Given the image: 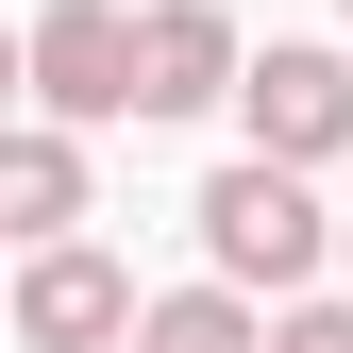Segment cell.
I'll return each instance as SVG.
<instances>
[{
	"mask_svg": "<svg viewBox=\"0 0 353 353\" xmlns=\"http://www.w3.org/2000/svg\"><path fill=\"white\" fill-rule=\"evenodd\" d=\"M202 252H219V286H303V270H320V252H336V219H320V185H303V168H219V185H202Z\"/></svg>",
	"mask_w": 353,
	"mask_h": 353,
	"instance_id": "6da1fadb",
	"label": "cell"
},
{
	"mask_svg": "<svg viewBox=\"0 0 353 353\" xmlns=\"http://www.w3.org/2000/svg\"><path fill=\"white\" fill-rule=\"evenodd\" d=\"M252 353H353V303H286V320L252 336Z\"/></svg>",
	"mask_w": 353,
	"mask_h": 353,
	"instance_id": "ba28073f",
	"label": "cell"
},
{
	"mask_svg": "<svg viewBox=\"0 0 353 353\" xmlns=\"http://www.w3.org/2000/svg\"><path fill=\"white\" fill-rule=\"evenodd\" d=\"M17 336H34V353H118V336H135V270L84 252V236H51V252L17 270Z\"/></svg>",
	"mask_w": 353,
	"mask_h": 353,
	"instance_id": "277c9868",
	"label": "cell"
},
{
	"mask_svg": "<svg viewBox=\"0 0 353 353\" xmlns=\"http://www.w3.org/2000/svg\"><path fill=\"white\" fill-rule=\"evenodd\" d=\"M336 252H353V219H336Z\"/></svg>",
	"mask_w": 353,
	"mask_h": 353,
	"instance_id": "30bf717a",
	"label": "cell"
},
{
	"mask_svg": "<svg viewBox=\"0 0 353 353\" xmlns=\"http://www.w3.org/2000/svg\"><path fill=\"white\" fill-rule=\"evenodd\" d=\"M202 101H236V17L219 0H152L135 17V118H202Z\"/></svg>",
	"mask_w": 353,
	"mask_h": 353,
	"instance_id": "5b68a950",
	"label": "cell"
},
{
	"mask_svg": "<svg viewBox=\"0 0 353 353\" xmlns=\"http://www.w3.org/2000/svg\"><path fill=\"white\" fill-rule=\"evenodd\" d=\"M84 219V135H51V118H0V236L17 252H51Z\"/></svg>",
	"mask_w": 353,
	"mask_h": 353,
	"instance_id": "8992f818",
	"label": "cell"
},
{
	"mask_svg": "<svg viewBox=\"0 0 353 353\" xmlns=\"http://www.w3.org/2000/svg\"><path fill=\"white\" fill-rule=\"evenodd\" d=\"M0 118H17V34H0Z\"/></svg>",
	"mask_w": 353,
	"mask_h": 353,
	"instance_id": "9c48e42d",
	"label": "cell"
},
{
	"mask_svg": "<svg viewBox=\"0 0 353 353\" xmlns=\"http://www.w3.org/2000/svg\"><path fill=\"white\" fill-rule=\"evenodd\" d=\"M236 118H252V168H320V152H353V68L336 51H236Z\"/></svg>",
	"mask_w": 353,
	"mask_h": 353,
	"instance_id": "3957f363",
	"label": "cell"
},
{
	"mask_svg": "<svg viewBox=\"0 0 353 353\" xmlns=\"http://www.w3.org/2000/svg\"><path fill=\"white\" fill-rule=\"evenodd\" d=\"M252 336H270V320H252L236 286H168V303H135L118 353H252Z\"/></svg>",
	"mask_w": 353,
	"mask_h": 353,
	"instance_id": "52a82bcc",
	"label": "cell"
},
{
	"mask_svg": "<svg viewBox=\"0 0 353 353\" xmlns=\"http://www.w3.org/2000/svg\"><path fill=\"white\" fill-rule=\"evenodd\" d=\"M17 101L51 118V135L135 118V17H118V0H51V17L17 34Z\"/></svg>",
	"mask_w": 353,
	"mask_h": 353,
	"instance_id": "7a4b0ae2",
	"label": "cell"
}]
</instances>
